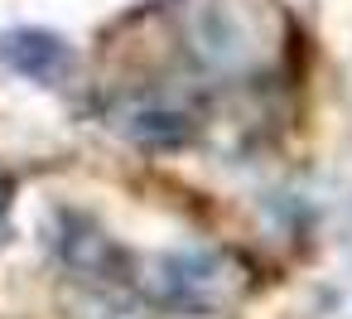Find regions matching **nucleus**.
I'll return each instance as SVG.
<instances>
[{"instance_id":"20e7f679","label":"nucleus","mask_w":352,"mask_h":319,"mask_svg":"<svg viewBox=\"0 0 352 319\" xmlns=\"http://www.w3.org/2000/svg\"><path fill=\"white\" fill-rule=\"evenodd\" d=\"M54 247H58V256H63L73 271H102V266L111 261V242H107L102 232H92L78 213H63V218H58Z\"/></svg>"},{"instance_id":"f03ea898","label":"nucleus","mask_w":352,"mask_h":319,"mask_svg":"<svg viewBox=\"0 0 352 319\" xmlns=\"http://www.w3.org/2000/svg\"><path fill=\"white\" fill-rule=\"evenodd\" d=\"M222 276L227 271H222L217 256H208V251H179V256H169L160 266V290H164V300H174L184 309H203V305H212L222 295Z\"/></svg>"},{"instance_id":"7ed1b4c3","label":"nucleus","mask_w":352,"mask_h":319,"mask_svg":"<svg viewBox=\"0 0 352 319\" xmlns=\"http://www.w3.org/2000/svg\"><path fill=\"white\" fill-rule=\"evenodd\" d=\"M111 126H121L126 136H135L145 145H174V141L188 136V116L174 112V107H164V102H126L111 116Z\"/></svg>"},{"instance_id":"f257e3e1","label":"nucleus","mask_w":352,"mask_h":319,"mask_svg":"<svg viewBox=\"0 0 352 319\" xmlns=\"http://www.w3.org/2000/svg\"><path fill=\"white\" fill-rule=\"evenodd\" d=\"M0 63H6L15 78L25 83H39V88H58L73 78L78 68V54L63 34L54 30H39V25H20V30H6L0 34Z\"/></svg>"}]
</instances>
